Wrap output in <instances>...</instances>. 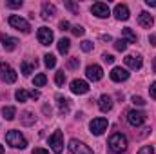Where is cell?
Returning <instances> with one entry per match:
<instances>
[{
	"mask_svg": "<svg viewBox=\"0 0 156 154\" xmlns=\"http://www.w3.org/2000/svg\"><path fill=\"white\" fill-rule=\"evenodd\" d=\"M107 145H109V151H111L113 154H123L125 151H127V147H129V140H127L125 134L115 132V134H111Z\"/></svg>",
	"mask_w": 156,
	"mask_h": 154,
	"instance_id": "cell-1",
	"label": "cell"
},
{
	"mask_svg": "<svg viewBox=\"0 0 156 154\" xmlns=\"http://www.w3.org/2000/svg\"><path fill=\"white\" fill-rule=\"evenodd\" d=\"M5 142L13 149H26L27 147V140L24 138V134L20 131H15V129L5 132Z\"/></svg>",
	"mask_w": 156,
	"mask_h": 154,
	"instance_id": "cell-2",
	"label": "cell"
},
{
	"mask_svg": "<svg viewBox=\"0 0 156 154\" xmlns=\"http://www.w3.org/2000/svg\"><path fill=\"white\" fill-rule=\"evenodd\" d=\"M107 127H109L107 118H93V120L89 121V131H91V134H94V136H102V134L107 131Z\"/></svg>",
	"mask_w": 156,
	"mask_h": 154,
	"instance_id": "cell-3",
	"label": "cell"
},
{
	"mask_svg": "<svg viewBox=\"0 0 156 154\" xmlns=\"http://www.w3.org/2000/svg\"><path fill=\"white\" fill-rule=\"evenodd\" d=\"M49 147L53 149V152L55 154H62L64 152V134H62L60 129L55 131V132L49 136Z\"/></svg>",
	"mask_w": 156,
	"mask_h": 154,
	"instance_id": "cell-4",
	"label": "cell"
},
{
	"mask_svg": "<svg viewBox=\"0 0 156 154\" xmlns=\"http://www.w3.org/2000/svg\"><path fill=\"white\" fill-rule=\"evenodd\" d=\"M0 78H2V82H5V83H15L16 82V71L9 65V64H5V62H0Z\"/></svg>",
	"mask_w": 156,
	"mask_h": 154,
	"instance_id": "cell-5",
	"label": "cell"
},
{
	"mask_svg": "<svg viewBox=\"0 0 156 154\" xmlns=\"http://www.w3.org/2000/svg\"><path fill=\"white\" fill-rule=\"evenodd\" d=\"M9 26L11 27H15V29H18V31H22V33H31V26H29V22L26 20V18H22V16H18V15H11L9 16Z\"/></svg>",
	"mask_w": 156,
	"mask_h": 154,
	"instance_id": "cell-6",
	"label": "cell"
},
{
	"mask_svg": "<svg viewBox=\"0 0 156 154\" xmlns=\"http://www.w3.org/2000/svg\"><path fill=\"white\" fill-rule=\"evenodd\" d=\"M69 151H71V154H94L89 145H85L83 142H80L76 138L69 140Z\"/></svg>",
	"mask_w": 156,
	"mask_h": 154,
	"instance_id": "cell-7",
	"label": "cell"
},
{
	"mask_svg": "<svg viewBox=\"0 0 156 154\" xmlns=\"http://www.w3.org/2000/svg\"><path fill=\"white\" fill-rule=\"evenodd\" d=\"M145 120H147V116H145L144 111L131 109V111L127 113V121H129L133 127H140V125H144V123H145Z\"/></svg>",
	"mask_w": 156,
	"mask_h": 154,
	"instance_id": "cell-8",
	"label": "cell"
},
{
	"mask_svg": "<svg viewBox=\"0 0 156 154\" xmlns=\"http://www.w3.org/2000/svg\"><path fill=\"white\" fill-rule=\"evenodd\" d=\"M91 13H93L96 18H107V16L111 15V9H109L107 4H104V2H96V4L91 5Z\"/></svg>",
	"mask_w": 156,
	"mask_h": 154,
	"instance_id": "cell-9",
	"label": "cell"
},
{
	"mask_svg": "<svg viewBox=\"0 0 156 154\" xmlns=\"http://www.w3.org/2000/svg\"><path fill=\"white\" fill-rule=\"evenodd\" d=\"M85 76L89 78L91 82H100V80L104 78V69H102L98 64L87 65V69H85Z\"/></svg>",
	"mask_w": 156,
	"mask_h": 154,
	"instance_id": "cell-10",
	"label": "cell"
},
{
	"mask_svg": "<svg viewBox=\"0 0 156 154\" xmlns=\"http://www.w3.org/2000/svg\"><path fill=\"white\" fill-rule=\"evenodd\" d=\"M37 38H38L42 45H51V42L55 40V35H53V31L49 27H40L37 31Z\"/></svg>",
	"mask_w": 156,
	"mask_h": 154,
	"instance_id": "cell-11",
	"label": "cell"
},
{
	"mask_svg": "<svg viewBox=\"0 0 156 154\" xmlns=\"http://www.w3.org/2000/svg\"><path fill=\"white\" fill-rule=\"evenodd\" d=\"M123 62H125V65H127L129 69H134V71L144 65V58H142L140 54H127V56L123 58Z\"/></svg>",
	"mask_w": 156,
	"mask_h": 154,
	"instance_id": "cell-12",
	"label": "cell"
},
{
	"mask_svg": "<svg viewBox=\"0 0 156 154\" xmlns=\"http://www.w3.org/2000/svg\"><path fill=\"white\" fill-rule=\"evenodd\" d=\"M109 76H111L113 82L122 83V82L129 80V71H127V69H123V67H113V71L109 73Z\"/></svg>",
	"mask_w": 156,
	"mask_h": 154,
	"instance_id": "cell-13",
	"label": "cell"
},
{
	"mask_svg": "<svg viewBox=\"0 0 156 154\" xmlns=\"http://www.w3.org/2000/svg\"><path fill=\"white\" fill-rule=\"evenodd\" d=\"M71 93L73 94H85V93H89V83L85 82V80H73L71 82Z\"/></svg>",
	"mask_w": 156,
	"mask_h": 154,
	"instance_id": "cell-14",
	"label": "cell"
},
{
	"mask_svg": "<svg viewBox=\"0 0 156 154\" xmlns=\"http://www.w3.org/2000/svg\"><path fill=\"white\" fill-rule=\"evenodd\" d=\"M0 42H2V45H4L5 51H15L16 49V44H18V40L15 38V37H9L5 33L0 35Z\"/></svg>",
	"mask_w": 156,
	"mask_h": 154,
	"instance_id": "cell-15",
	"label": "cell"
},
{
	"mask_svg": "<svg viewBox=\"0 0 156 154\" xmlns=\"http://www.w3.org/2000/svg\"><path fill=\"white\" fill-rule=\"evenodd\" d=\"M40 15H42V18H44V20L53 18V16L56 15V7H55V4L44 2V4H42V9H40Z\"/></svg>",
	"mask_w": 156,
	"mask_h": 154,
	"instance_id": "cell-16",
	"label": "cell"
},
{
	"mask_svg": "<svg viewBox=\"0 0 156 154\" xmlns=\"http://www.w3.org/2000/svg\"><path fill=\"white\" fill-rule=\"evenodd\" d=\"M98 109H100L102 113H109V111L113 109V98H111L109 94H102V96L98 98Z\"/></svg>",
	"mask_w": 156,
	"mask_h": 154,
	"instance_id": "cell-17",
	"label": "cell"
},
{
	"mask_svg": "<svg viewBox=\"0 0 156 154\" xmlns=\"http://www.w3.org/2000/svg\"><path fill=\"white\" fill-rule=\"evenodd\" d=\"M113 13H115V16H116L118 20H123V22L129 20V16H131L129 15V7L125 4H116L115 9H113Z\"/></svg>",
	"mask_w": 156,
	"mask_h": 154,
	"instance_id": "cell-18",
	"label": "cell"
},
{
	"mask_svg": "<svg viewBox=\"0 0 156 154\" xmlns=\"http://www.w3.org/2000/svg\"><path fill=\"white\" fill-rule=\"evenodd\" d=\"M138 24L142 26V27H147V29H151L153 27V24H154V18L147 13V11H142L140 15H138Z\"/></svg>",
	"mask_w": 156,
	"mask_h": 154,
	"instance_id": "cell-19",
	"label": "cell"
},
{
	"mask_svg": "<svg viewBox=\"0 0 156 154\" xmlns=\"http://www.w3.org/2000/svg\"><path fill=\"white\" fill-rule=\"evenodd\" d=\"M122 37H123V40H125L127 44H134V42L138 40L136 33H134L131 27H123V29H122Z\"/></svg>",
	"mask_w": 156,
	"mask_h": 154,
	"instance_id": "cell-20",
	"label": "cell"
},
{
	"mask_svg": "<svg viewBox=\"0 0 156 154\" xmlns=\"http://www.w3.org/2000/svg\"><path fill=\"white\" fill-rule=\"evenodd\" d=\"M56 102H58V111H60V114H66V113H69V100L67 98H64V96H56Z\"/></svg>",
	"mask_w": 156,
	"mask_h": 154,
	"instance_id": "cell-21",
	"label": "cell"
},
{
	"mask_svg": "<svg viewBox=\"0 0 156 154\" xmlns=\"http://www.w3.org/2000/svg\"><path fill=\"white\" fill-rule=\"evenodd\" d=\"M35 67H37V62H22L20 71H22V75H24V76H29V75L35 71Z\"/></svg>",
	"mask_w": 156,
	"mask_h": 154,
	"instance_id": "cell-22",
	"label": "cell"
},
{
	"mask_svg": "<svg viewBox=\"0 0 156 154\" xmlns=\"http://www.w3.org/2000/svg\"><path fill=\"white\" fill-rule=\"evenodd\" d=\"M2 116H4L7 121H11V120H15V116H16V109H15L13 105H5V107H2Z\"/></svg>",
	"mask_w": 156,
	"mask_h": 154,
	"instance_id": "cell-23",
	"label": "cell"
},
{
	"mask_svg": "<svg viewBox=\"0 0 156 154\" xmlns=\"http://www.w3.org/2000/svg\"><path fill=\"white\" fill-rule=\"evenodd\" d=\"M69 49H71V40L69 38H60L58 40V51H60L62 54H67Z\"/></svg>",
	"mask_w": 156,
	"mask_h": 154,
	"instance_id": "cell-24",
	"label": "cell"
},
{
	"mask_svg": "<svg viewBox=\"0 0 156 154\" xmlns=\"http://www.w3.org/2000/svg\"><path fill=\"white\" fill-rule=\"evenodd\" d=\"M15 98H16V102H27L29 98H31V94H29V91H26V89H18L16 93H15Z\"/></svg>",
	"mask_w": 156,
	"mask_h": 154,
	"instance_id": "cell-25",
	"label": "cell"
},
{
	"mask_svg": "<svg viewBox=\"0 0 156 154\" xmlns=\"http://www.w3.org/2000/svg\"><path fill=\"white\" fill-rule=\"evenodd\" d=\"M35 114L33 113H29V111H26V113H22V116H20V121L24 123V125H31V123H35Z\"/></svg>",
	"mask_w": 156,
	"mask_h": 154,
	"instance_id": "cell-26",
	"label": "cell"
},
{
	"mask_svg": "<svg viewBox=\"0 0 156 154\" xmlns=\"http://www.w3.org/2000/svg\"><path fill=\"white\" fill-rule=\"evenodd\" d=\"M45 83H47V76H45L44 73H38L37 76L33 78V85H35V87H44Z\"/></svg>",
	"mask_w": 156,
	"mask_h": 154,
	"instance_id": "cell-27",
	"label": "cell"
},
{
	"mask_svg": "<svg viewBox=\"0 0 156 154\" xmlns=\"http://www.w3.org/2000/svg\"><path fill=\"white\" fill-rule=\"evenodd\" d=\"M44 64H45V67L53 69V67L56 65V56H55V54H51V53H49V54H45V56H44Z\"/></svg>",
	"mask_w": 156,
	"mask_h": 154,
	"instance_id": "cell-28",
	"label": "cell"
},
{
	"mask_svg": "<svg viewBox=\"0 0 156 154\" xmlns=\"http://www.w3.org/2000/svg\"><path fill=\"white\" fill-rule=\"evenodd\" d=\"M115 49H116V51H120V53H123V51L127 49V42H125L123 38L115 40Z\"/></svg>",
	"mask_w": 156,
	"mask_h": 154,
	"instance_id": "cell-29",
	"label": "cell"
},
{
	"mask_svg": "<svg viewBox=\"0 0 156 154\" xmlns=\"http://www.w3.org/2000/svg\"><path fill=\"white\" fill-rule=\"evenodd\" d=\"M55 82H56V85H64L66 83V73L64 71H58L55 75Z\"/></svg>",
	"mask_w": 156,
	"mask_h": 154,
	"instance_id": "cell-30",
	"label": "cell"
},
{
	"mask_svg": "<svg viewBox=\"0 0 156 154\" xmlns=\"http://www.w3.org/2000/svg\"><path fill=\"white\" fill-rule=\"evenodd\" d=\"M80 47H82V51L89 53V51H93V42H89V40H83V42L80 44Z\"/></svg>",
	"mask_w": 156,
	"mask_h": 154,
	"instance_id": "cell-31",
	"label": "cell"
},
{
	"mask_svg": "<svg viewBox=\"0 0 156 154\" xmlns=\"http://www.w3.org/2000/svg\"><path fill=\"white\" fill-rule=\"evenodd\" d=\"M71 31H73V35H75V37H83V33H85V29H83L82 26H73V27H71Z\"/></svg>",
	"mask_w": 156,
	"mask_h": 154,
	"instance_id": "cell-32",
	"label": "cell"
},
{
	"mask_svg": "<svg viewBox=\"0 0 156 154\" xmlns=\"http://www.w3.org/2000/svg\"><path fill=\"white\" fill-rule=\"evenodd\" d=\"M138 154H154V147H153V145H144V147L138 151Z\"/></svg>",
	"mask_w": 156,
	"mask_h": 154,
	"instance_id": "cell-33",
	"label": "cell"
},
{
	"mask_svg": "<svg viewBox=\"0 0 156 154\" xmlns=\"http://www.w3.org/2000/svg\"><path fill=\"white\" fill-rule=\"evenodd\" d=\"M78 65H80V60L78 58H69L67 60V69H76Z\"/></svg>",
	"mask_w": 156,
	"mask_h": 154,
	"instance_id": "cell-34",
	"label": "cell"
},
{
	"mask_svg": "<svg viewBox=\"0 0 156 154\" xmlns=\"http://www.w3.org/2000/svg\"><path fill=\"white\" fill-rule=\"evenodd\" d=\"M22 0H9L7 2V7H13V9H16V7H22Z\"/></svg>",
	"mask_w": 156,
	"mask_h": 154,
	"instance_id": "cell-35",
	"label": "cell"
},
{
	"mask_svg": "<svg viewBox=\"0 0 156 154\" xmlns=\"http://www.w3.org/2000/svg\"><path fill=\"white\" fill-rule=\"evenodd\" d=\"M133 103H134V105H140V107H142V105H145V100H144L142 96H136V94H134V96H133Z\"/></svg>",
	"mask_w": 156,
	"mask_h": 154,
	"instance_id": "cell-36",
	"label": "cell"
},
{
	"mask_svg": "<svg viewBox=\"0 0 156 154\" xmlns=\"http://www.w3.org/2000/svg\"><path fill=\"white\" fill-rule=\"evenodd\" d=\"M66 7H69L73 13H78V5L76 4H73V2H66Z\"/></svg>",
	"mask_w": 156,
	"mask_h": 154,
	"instance_id": "cell-37",
	"label": "cell"
},
{
	"mask_svg": "<svg viewBox=\"0 0 156 154\" xmlns=\"http://www.w3.org/2000/svg\"><path fill=\"white\" fill-rule=\"evenodd\" d=\"M149 93H151V98H154V100H156V82H153V83H151Z\"/></svg>",
	"mask_w": 156,
	"mask_h": 154,
	"instance_id": "cell-38",
	"label": "cell"
},
{
	"mask_svg": "<svg viewBox=\"0 0 156 154\" xmlns=\"http://www.w3.org/2000/svg\"><path fill=\"white\" fill-rule=\"evenodd\" d=\"M69 27H71V26H69L67 20H62V22H60V29H62V31H69Z\"/></svg>",
	"mask_w": 156,
	"mask_h": 154,
	"instance_id": "cell-39",
	"label": "cell"
},
{
	"mask_svg": "<svg viewBox=\"0 0 156 154\" xmlns=\"http://www.w3.org/2000/svg\"><path fill=\"white\" fill-rule=\"evenodd\" d=\"M104 60H105L107 64H113V62H115V56H113V54H107V53H104Z\"/></svg>",
	"mask_w": 156,
	"mask_h": 154,
	"instance_id": "cell-40",
	"label": "cell"
},
{
	"mask_svg": "<svg viewBox=\"0 0 156 154\" xmlns=\"http://www.w3.org/2000/svg\"><path fill=\"white\" fill-rule=\"evenodd\" d=\"M33 154H49V152H47L45 149H40V147H38V149H35V151H33Z\"/></svg>",
	"mask_w": 156,
	"mask_h": 154,
	"instance_id": "cell-41",
	"label": "cell"
},
{
	"mask_svg": "<svg viewBox=\"0 0 156 154\" xmlns=\"http://www.w3.org/2000/svg\"><path fill=\"white\" fill-rule=\"evenodd\" d=\"M149 44H151V45H156V35H151V37H149Z\"/></svg>",
	"mask_w": 156,
	"mask_h": 154,
	"instance_id": "cell-42",
	"label": "cell"
},
{
	"mask_svg": "<svg viewBox=\"0 0 156 154\" xmlns=\"http://www.w3.org/2000/svg\"><path fill=\"white\" fill-rule=\"evenodd\" d=\"M145 4H147V5H149V7H156V0H147V2H145Z\"/></svg>",
	"mask_w": 156,
	"mask_h": 154,
	"instance_id": "cell-43",
	"label": "cell"
},
{
	"mask_svg": "<svg viewBox=\"0 0 156 154\" xmlns=\"http://www.w3.org/2000/svg\"><path fill=\"white\" fill-rule=\"evenodd\" d=\"M153 69H154V73H156V58H154V62H153Z\"/></svg>",
	"mask_w": 156,
	"mask_h": 154,
	"instance_id": "cell-44",
	"label": "cell"
},
{
	"mask_svg": "<svg viewBox=\"0 0 156 154\" xmlns=\"http://www.w3.org/2000/svg\"><path fill=\"white\" fill-rule=\"evenodd\" d=\"M0 154H4V145L0 143Z\"/></svg>",
	"mask_w": 156,
	"mask_h": 154,
	"instance_id": "cell-45",
	"label": "cell"
}]
</instances>
